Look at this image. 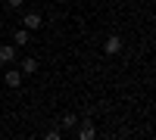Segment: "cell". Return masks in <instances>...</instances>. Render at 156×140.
Returning a JSON list of instances; mask_svg holds the SVG:
<instances>
[{
    "mask_svg": "<svg viewBox=\"0 0 156 140\" xmlns=\"http://www.w3.org/2000/svg\"><path fill=\"white\" fill-rule=\"evenodd\" d=\"M37 72V59L28 56V59H22V75H34Z\"/></svg>",
    "mask_w": 156,
    "mask_h": 140,
    "instance_id": "277c9868",
    "label": "cell"
},
{
    "mask_svg": "<svg viewBox=\"0 0 156 140\" xmlns=\"http://www.w3.org/2000/svg\"><path fill=\"white\" fill-rule=\"evenodd\" d=\"M94 134H97V131H94V125H90V121H84V128L78 131V137H81V140H90Z\"/></svg>",
    "mask_w": 156,
    "mask_h": 140,
    "instance_id": "8992f818",
    "label": "cell"
},
{
    "mask_svg": "<svg viewBox=\"0 0 156 140\" xmlns=\"http://www.w3.org/2000/svg\"><path fill=\"white\" fill-rule=\"evenodd\" d=\"M0 62H16V44H0Z\"/></svg>",
    "mask_w": 156,
    "mask_h": 140,
    "instance_id": "6da1fadb",
    "label": "cell"
},
{
    "mask_svg": "<svg viewBox=\"0 0 156 140\" xmlns=\"http://www.w3.org/2000/svg\"><path fill=\"white\" fill-rule=\"evenodd\" d=\"M6 84H9V87H19V84H22V72L9 69V72H6Z\"/></svg>",
    "mask_w": 156,
    "mask_h": 140,
    "instance_id": "5b68a950",
    "label": "cell"
},
{
    "mask_svg": "<svg viewBox=\"0 0 156 140\" xmlns=\"http://www.w3.org/2000/svg\"><path fill=\"white\" fill-rule=\"evenodd\" d=\"M103 50H106L109 56H112V53H119V50H122V37H119V34H112V37H106V47H103Z\"/></svg>",
    "mask_w": 156,
    "mask_h": 140,
    "instance_id": "3957f363",
    "label": "cell"
},
{
    "mask_svg": "<svg viewBox=\"0 0 156 140\" xmlns=\"http://www.w3.org/2000/svg\"><path fill=\"white\" fill-rule=\"evenodd\" d=\"M22 22H25V28L31 31V28H41V22H44V19L37 16V12H25V16H22Z\"/></svg>",
    "mask_w": 156,
    "mask_h": 140,
    "instance_id": "7a4b0ae2",
    "label": "cell"
},
{
    "mask_svg": "<svg viewBox=\"0 0 156 140\" xmlns=\"http://www.w3.org/2000/svg\"><path fill=\"white\" fill-rule=\"evenodd\" d=\"M75 121H78L75 115H62V128H72V125H75Z\"/></svg>",
    "mask_w": 156,
    "mask_h": 140,
    "instance_id": "ba28073f",
    "label": "cell"
},
{
    "mask_svg": "<svg viewBox=\"0 0 156 140\" xmlns=\"http://www.w3.org/2000/svg\"><path fill=\"white\" fill-rule=\"evenodd\" d=\"M6 3H9V6H12V9H19V6H22V3H25V0H6Z\"/></svg>",
    "mask_w": 156,
    "mask_h": 140,
    "instance_id": "9c48e42d",
    "label": "cell"
},
{
    "mask_svg": "<svg viewBox=\"0 0 156 140\" xmlns=\"http://www.w3.org/2000/svg\"><path fill=\"white\" fill-rule=\"evenodd\" d=\"M12 41L16 44H28V28H19L16 34H12Z\"/></svg>",
    "mask_w": 156,
    "mask_h": 140,
    "instance_id": "52a82bcc",
    "label": "cell"
}]
</instances>
